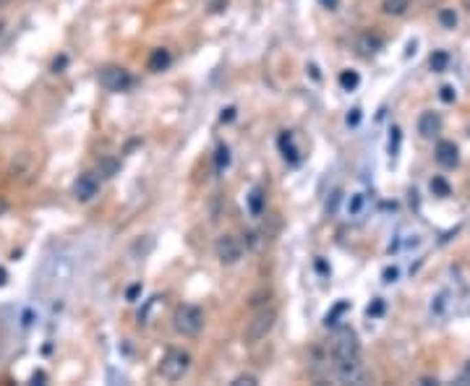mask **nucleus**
<instances>
[{
  "instance_id": "nucleus-32",
  "label": "nucleus",
  "mask_w": 470,
  "mask_h": 386,
  "mask_svg": "<svg viewBox=\"0 0 470 386\" xmlns=\"http://www.w3.org/2000/svg\"><path fill=\"white\" fill-rule=\"evenodd\" d=\"M65 65V58H60V60H55V63H52V71H55V73H60V68H63Z\"/></svg>"
},
{
  "instance_id": "nucleus-13",
  "label": "nucleus",
  "mask_w": 470,
  "mask_h": 386,
  "mask_svg": "<svg viewBox=\"0 0 470 386\" xmlns=\"http://www.w3.org/2000/svg\"><path fill=\"white\" fill-rule=\"evenodd\" d=\"M381 8L387 16H403L407 8H410V0H384Z\"/></svg>"
},
{
  "instance_id": "nucleus-4",
  "label": "nucleus",
  "mask_w": 470,
  "mask_h": 386,
  "mask_svg": "<svg viewBox=\"0 0 470 386\" xmlns=\"http://www.w3.org/2000/svg\"><path fill=\"white\" fill-rule=\"evenodd\" d=\"M131 84H133V76H131L126 68H120V65H107L100 71V87L107 91H126L131 89Z\"/></svg>"
},
{
  "instance_id": "nucleus-5",
  "label": "nucleus",
  "mask_w": 470,
  "mask_h": 386,
  "mask_svg": "<svg viewBox=\"0 0 470 386\" xmlns=\"http://www.w3.org/2000/svg\"><path fill=\"white\" fill-rule=\"evenodd\" d=\"M352 355H358V337L352 329H339L337 337H335V342H332V358L335 363L337 361H345V358H352Z\"/></svg>"
},
{
  "instance_id": "nucleus-30",
  "label": "nucleus",
  "mask_w": 470,
  "mask_h": 386,
  "mask_svg": "<svg viewBox=\"0 0 470 386\" xmlns=\"http://www.w3.org/2000/svg\"><path fill=\"white\" fill-rule=\"evenodd\" d=\"M139 293H142V284H133V287H128V293H126V295H128V300H133Z\"/></svg>"
},
{
  "instance_id": "nucleus-35",
  "label": "nucleus",
  "mask_w": 470,
  "mask_h": 386,
  "mask_svg": "<svg viewBox=\"0 0 470 386\" xmlns=\"http://www.w3.org/2000/svg\"><path fill=\"white\" fill-rule=\"evenodd\" d=\"M5 212H8V204H5V201H3V198H0V217H3V214H5Z\"/></svg>"
},
{
  "instance_id": "nucleus-28",
  "label": "nucleus",
  "mask_w": 470,
  "mask_h": 386,
  "mask_svg": "<svg viewBox=\"0 0 470 386\" xmlns=\"http://www.w3.org/2000/svg\"><path fill=\"white\" fill-rule=\"evenodd\" d=\"M358 123H361V110H352L348 115V126H358Z\"/></svg>"
},
{
  "instance_id": "nucleus-7",
  "label": "nucleus",
  "mask_w": 470,
  "mask_h": 386,
  "mask_svg": "<svg viewBox=\"0 0 470 386\" xmlns=\"http://www.w3.org/2000/svg\"><path fill=\"white\" fill-rule=\"evenodd\" d=\"M214 251H217V258H220L222 264H227V266H233V264H238V261L243 258V248H240V243L235 240L233 235H222V238H217Z\"/></svg>"
},
{
  "instance_id": "nucleus-21",
  "label": "nucleus",
  "mask_w": 470,
  "mask_h": 386,
  "mask_svg": "<svg viewBox=\"0 0 470 386\" xmlns=\"http://www.w3.org/2000/svg\"><path fill=\"white\" fill-rule=\"evenodd\" d=\"M256 384H259L256 376H235L233 381H230V386H256Z\"/></svg>"
},
{
  "instance_id": "nucleus-20",
  "label": "nucleus",
  "mask_w": 470,
  "mask_h": 386,
  "mask_svg": "<svg viewBox=\"0 0 470 386\" xmlns=\"http://www.w3.org/2000/svg\"><path fill=\"white\" fill-rule=\"evenodd\" d=\"M230 165V152L227 146H217V170H225Z\"/></svg>"
},
{
  "instance_id": "nucleus-22",
  "label": "nucleus",
  "mask_w": 470,
  "mask_h": 386,
  "mask_svg": "<svg viewBox=\"0 0 470 386\" xmlns=\"http://www.w3.org/2000/svg\"><path fill=\"white\" fill-rule=\"evenodd\" d=\"M390 155L397 157V152H400V128H392L390 130Z\"/></svg>"
},
{
  "instance_id": "nucleus-19",
  "label": "nucleus",
  "mask_w": 470,
  "mask_h": 386,
  "mask_svg": "<svg viewBox=\"0 0 470 386\" xmlns=\"http://www.w3.org/2000/svg\"><path fill=\"white\" fill-rule=\"evenodd\" d=\"M439 21H442V26H447V29H455V26H457V13L455 11H447V8H444V11L439 13Z\"/></svg>"
},
{
  "instance_id": "nucleus-37",
  "label": "nucleus",
  "mask_w": 470,
  "mask_h": 386,
  "mask_svg": "<svg viewBox=\"0 0 470 386\" xmlns=\"http://www.w3.org/2000/svg\"><path fill=\"white\" fill-rule=\"evenodd\" d=\"M3 29H5V24H3V21H0V34H3Z\"/></svg>"
},
{
  "instance_id": "nucleus-8",
  "label": "nucleus",
  "mask_w": 470,
  "mask_h": 386,
  "mask_svg": "<svg viewBox=\"0 0 470 386\" xmlns=\"http://www.w3.org/2000/svg\"><path fill=\"white\" fill-rule=\"evenodd\" d=\"M97 193H100V181H97V175H91V172L78 175L76 183H74V198H76L78 204H89V201H94Z\"/></svg>"
},
{
  "instance_id": "nucleus-36",
  "label": "nucleus",
  "mask_w": 470,
  "mask_h": 386,
  "mask_svg": "<svg viewBox=\"0 0 470 386\" xmlns=\"http://www.w3.org/2000/svg\"><path fill=\"white\" fill-rule=\"evenodd\" d=\"M233 113H235V110H225V115H222V120H233Z\"/></svg>"
},
{
  "instance_id": "nucleus-23",
  "label": "nucleus",
  "mask_w": 470,
  "mask_h": 386,
  "mask_svg": "<svg viewBox=\"0 0 470 386\" xmlns=\"http://www.w3.org/2000/svg\"><path fill=\"white\" fill-rule=\"evenodd\" d=\"M379 45H381V39L379 37H371V34H366L363 37V52H377Z\"/></svg>"
},
{
  "instance_id": "nucleus-24",
  "label": "nucleus",
  "mask_w": 470,
  "mask_h": 386,
  "mask_svg": "<svg viewBox=\"0 0 470 386\" xmlns=\"http://www.w3.org/2000/svg\"><path fill=\"white\" fill-rule=\"evenodd\" d=\"M439 97H442V102H455V89H452V87H442V89H439Z\"/></svg>"
},
{
  "instance_id": "nucleus-16",
  "label": "nucleus",
  "mask_w": 470,
  "mask_h": 386,
  "mask_svg": "<svg viewBox=\"0 0 470 386\" xmlns=\"http://www.w3.org/2000/svg\"><path fill=\"white\" fill-rule=\"evenodd\" d=\"M429 63H431V71H436V73H439V71H447V65H449V55H447L444 50H436L434 55H431Z\"/></svg>"
},
{
  "instance_id": "nucleus-6",
  "label": "nucleus",
  "mask_w": 470,
  "mask_h": 386,
  "mask_svg": "<svg viewBox=\"0 0 470 386\" xmlns=\"http://www.w3.org/2000/svg\"><path fill=\"white\" fill-rule=\"evenodd\" d=\"M335 371H337L339 381H345V384H363L366 381V368L358 355L345 358V361H337L335 363Z\"/></svg>"
},
{
  "instance_id": "nucleus-29",
  "label": "nucleus",
  "mask_w": 470,
  "mask_h": 386,
  "mask_svg": "<svg viewBox=\"0 0 470 386\" xmlns=\"http://www.w3.org/2000/svg\"><path fill=\"white\" fill-rule=\"evenodd\" d=\"M397 280V269L392 266V269H384V282H394Z\"/></svg>"
},
{
  "instance_id": "nucleus-17",
  "label": "nucleus",
  "mask_w": 470,
  "mask_h": 386,
  "mask_svg": "<svg viewBox=\"0 0 470 386\" xmlns=\"http://www.w3.org/2000/svg\"><path fill=\"white\" fill-rule=\"evenodd\" d=\"M118 168H120V165H118L115 159H102V162L97 165V175H100V178H113L118 172Z\"/></svg>"
},
{
  "instance_id": "nucleus-33",
  "label": "nucleus",
  "mask_w": 470,
  "mask_h": 386,
  "mask_svg": "<svg viewBox=\"0 0 470 386\" xmlns=\"http://www.w3.org/2000/svg\"><path fill=\"white\" fill-rule=\"evenodd\" d=\"M8 282V271L5 269H0V287H3V284Z\"/></svg>"
},
{
  "instance_id": "nucleus-2",
  "label": "nucleus",
  "mask_w": 470,
  "mask_h": 386,
  "mask_svg": "<svg viewBox=\"0 0 470 386\" xmlns=\"http://www.w3.org/2000/svg\"><path fill=\"white\" fill-rule=\"evenodd\" d=\"M172 326L183 337H199L204 329V310L199 306H178L172 313Z\"/></svg>"
},
{
  "instance_id": "nucleus-27",
  "label": "nucleus",
  "mask_w": 470,
  "mask_h": 386,
  "mask_svg": "<svg viewBox=\"0 0 470 386\" xmlns=\"http://www.w3.org/2000/svg\"><path fill=\"white\" fill-rule=\"evenodd\" d=\"M361 206H363V196L358 193V196H352V201H350V214H358Z\"/></svg>"
},
{
  "instance_id": "nucleus-31",
  "label": "nucleus",
  "mask_w": 470,
  "mask_h": 386,
  "mask_svg": "<svg viewBox=\"0 0 470 386\" xmlns=\"http://www.w3.org/2000/svg\"><path fill=\"white\" fill-rule=\"evenodd\" d=\"M337 3H339V0H322V5H324V8H329V11H335V8H337Z\"/></svg>"
},
{
  "instance_id": "nucleus-9",
  "label": "nucleus",
  "mask_w": 470,
  "mask_h": 386,
  "mask_svg": "<svg viewBox=\"0 0 470 386\" xmlns=\"http://www.w3.org/2000/svg\"><path fill=\"white\" fill-rule=\"evenodd\" d=\"M436 162L444 165V168H457L460 162V152L452 141H439L436 144Z\"/></svg>"
},
{
  "instance_id": "nucleus-11",
  "label": "nucleus",
  "mask_w": 470,
  "mask_h": 386,
  "mask_svg": "<svg viewBox=\"0 0 470 386\" xmlns=\"http://www.w3.org/2000/svg\"><path fill=\"white\" fill-rule=\"evenodd\" d=\"M170 63H172V55H170V50H165V47H157V50L149 55V63H146V68H149L152 73H159V71H165Z\"/></svg>"
},
{
  "instance_id": "nucleus-12",
  "label": "nucleus",
  "mask_w": 470,
  "mask_h": 386,
  "mask_svg": "<svg viewBox=\"0 0 470 386\" xmlns=\"http://www.w3.org/2000/svg\"><path fill=\"white\" fill-rule=\"evenodd\" d=\"M248 212H251L254 217H259L261 212H264V188H261V185L251 188V193H248Z\"/></svg>"
},
{
  "instance_id": "nucleus-25",
  "label": "nucleus",
  "mask_w": 470,
  "mask_h": 386,
  "mask_svg": "<svg viewBox=\"0 0 470 386\" xmlns=\"http://www.w3.org/2000/svg\"><path fill=\"white\" fill-rule=\"evenodd\" d=\"M345 310H348V303H339L337 308H335L332 313H329V316H326V326H329V323H337L335 319H337L339 313H345Z\"/></svg>"
},
{
  "instance_id": "nucleus-15",
  "label": "nucleus",
  "mask_w": 470,
  "mask_h": 386,
  "mask_svg": "<svg viewBox=\"0 0 470 386\" xmlns=\"http://www.w3.org/2000/svg\"><path fill=\"white\" fill-rule=\"evenodd\" d=\"M358 84H361V76H358L355 71H342V73H339V87L345 91H352Z\"/></svg>"
},
{
  "instance_id": "nucleus-34",
  "label": "nucleus",
  "mask_w": 470,
  "mask_h": 386,
  "mask_svg": "<svg viewBox=\"0 0 470 386\" xmlns=\"http://www.w3.org/2000/svg\"><path fill=\"white\" fill-rule=\"evenodd\" d=\"M32 381H34V384H37V381H45V374H42V371H39V374H34V376H32Z\"/></svg>"
},
{
  "instance_id": "nucleus-18",
  "label": "nucleus",
  "mask_w": 470,
  "mask_h": 386,
  "mask_svg": "<svg viewBox=\"0 0 470 386\" xmlns=\"http://www.w3.org/2000/svg\"><path fill=\"white\" fill-rule=\"evenodd\" d=\"M431 191H434V196H449V183L444 181V178H434L431 181Z\"/></svg>"
},
{
  "instance_id": "nucleus-26",
  "label": "nucleus",
  "mask_w": 470,
  "mask_h": 386,
  "mask_svg": "<svg viewBox=\"0 0 470 386\" xmlns=\"http://www.w3.org/2000/svg\"><path fill=\"white\" fill-rule=\"evenodd\" d=\"M381 310H384V303H381V300H374L366 313H368V316H381Z\"/></svg>"
},
{
  "instance_id": "nucleus-10",
  "label": "nucleus",
  "mask_w": 470,
  "mask_h": 386,
  "mask_svg": "<svg viewBox=\"0 0 470 386\" xmlns=\"http://www.w3.org/2000/svg\"><path fill=\"white\" fill-rule=\"evenodd\" d=\"M442 128V120L436 113H423V115L418 117V133L423 136V139H431V136H436Z\"/></svg>"
},
{
  "instance_id": "nucleus-38",
  "label": "nucleus",
  "mask_w": 470,
  "mask_h": 386,
  "mask_svg": "<svg viewBox=\"0 0 470 386\" xmlns=\"http://www.w3.org/2000/svg\"><path fill=\"white\" fill-rule=\"evenodd\" d=\"M465 8H468V11H470V0H465Z\"/></svg>"
},
{
  "instance_id": "nucleus-3",
  "label": "nucleus",
  "mask_w": 470,
  "mask_h": 386,
  "mask_svg": "<svg viewBox=\"0 0 470 386\" xmlns=\"http://www.w3.org/2000/svg\"><path fill=\"white\" fill-rule=\"evenodd\" d=\"M274 323H277V310L274 308H259L254 316H251V321L246 323V332H243V339H246L248 345H256L261 342L264 337L269 334L274 329Z\"/></svg>"
},
{
  "instance_id": "nucleus-1",
  "label": "nucleus",
  "mask_w": 470,
  "mask_h": 386,
  "mask_svg": "<svg viewBox=\"0 0 470 386\" xmlns=\"http://www.w3.org/2000/svg\"><path fill=\"white\" fill-rule=\"evenodd\" d=\"M157 371H159V376H162L165 381H181L183 376L191 371V355H188L186 350L170 348L168 352L162 355Z\"/></svg>"
},
{
  "instance_id": "nucleus-14",
  "label": "nucleus",
  "mask_w": 470,
  "mask_h": 386,
  "mask_svg": "<svg viewBox=\"0 0 470 386\" xmlns=\"http://www.w3.org/2000/svg\"><path fill=\"white\" fill-rule=\"evenodd\" d=\"M290 141H293V136H290V133H282V136H280V149H282L285 159H290L293 165H298L300 157H298V152L293 149V144H290Z\"/></svg>"
}]
</instances>
